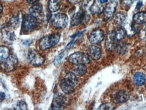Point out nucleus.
<instances>
[{"mask_svg":"<svg viewBox=\"0 0 146 110\" xmlns=\"http://www.w3.org/2000/svg\"><path fill=\"white\" fill-rule=\"evenodd\" d=\"M60 33H55L44 37L39 44V47L42 50H46L56 45L60 41Z\"/></svg>","mask_w":146,"mask_h":110,"instance_id":"obj_1","label":"nucleus"},{"mask_svg":"<svg viewBox=\"0 0 146 110\" xmlns=\"http://www.w3.org/2000/svg\"><path fill=\"white\" fill-rule=\"evenodd\" d=\"M37 25L36 18L31 14L25 15L23 18L22 29L24 31L29 32L33 31Z\"/></svg>","mask_w":146,"mask_h":110,"instance_id":"obj_2","label":"nucleus"},{"mask_svg":"<svg viewBox=\"0 0 146 110\" xmlns=\"http://www.w3.org/2000/svg\"><path fill=\"white\" fill-rule=\"evenodd\" d=\"M91 58L88 55L82 52H76L69 56L68 61L75 64H87L91 62Z\"/></svg>","mask_w":146,"mask_h":110,"instance_id":"obj_3","label":"nucleus"},{"mask_svg":"<svg viewBox=\"0 0 146 110\" xmlns=\"http://www.w3.org/2000/svg\"><path fill=\"white\" fill-rule=\"evenodd\" d=\"M27 59L29 64L34 66H41L44 62L43 57L34 49L29 50L27 54Z\"/></svg>","mask_w":146,"mask_h":110,"instance_id":"obj_4","label":"nucleus"},{"mask_svg":"<svg viewBox=\"0 0 146 110\" xmlns=\"http://www.w3.org/2000/svg\"><path fill=\"white\" fill-rule=\"evenodd\" d=\"M51 21L52 25L54 27L58 28H65L68 24V17L65 14L57 13L52 16Z\"/></svg>","mask_w":146,"mask_h":110,"instance_id":"obj_5","label":"nucleus"},{"mask_svg":"<svg viewBox=\"0 0 146 110\" xmlns=\"http://www.w3.org/2000/svg\"><path fill=\"white\" fill-rule=\"evenodd\" d=\"M66 97L62 93H57L54 96L51 110H62L66 107Z\"/></svg>","mask_w":146,"mask_h":110,"instance_id":"obj_6","label":"nucleus"},{"mask_svg":"<svg viewBox=\"0 0 146 110\" xmlns=\"http://www.w3.org/2000/svg\"><path fill=\"white\" fill-rule=\"evenodd\" d=\"M18 59L15 55H9L5 61L1 64L3 69L7 72L13 71L16 68Z\"/></svg>","mask_w":146,"mask_h":110,"instance_id":"obj_7","label":"nucleus"},{"mask_svg":"<svg viewBox=\"0 0 146 110\" xmlns=\"http://www.w3.org/2000/svg\"><path fill=\"white\" fill-rule=\"evenodd\" d=\"M89 17L85 11L80 10L75 14L71 19V24L73 26L78 25L86 22Z\"/></svg>","mask_w":146,"mask_h":110,"instance_id":"obj_8","label":"nucleus"},{"mask_svg":"<svg viewBox=\"0 0 146 110\" xmlns=\"http://www.w3.org/2000/svg\"><path fill=\"white\" fill-rule=\"evenodd\" d=\"M130 97L129 93L124 90H120L111 96V100L115 103H122L127 102Z\"/></svg>","mask_w":146,"mask_h":110,"instance_id":"obj_9","label":"nucleus"},{"mask_svg":"<svg viewBox=\"0 0 146 110\" xmlns=\"http://www.w3.org/2000/svg\"><path fill=\"white\" fill-rule=\"evenodd\" d=\"M117 5V0H111L106 5L104 10V18L106 20H108L114 15Z\"/></svg>","mask_w":146,"mask_h":110,"instance_id":"obj_10","label":"nucleus"},{"mask_svg":"<svg viewBox=\"0 0 146 110\" xmlns=\"http://www.w3.org/2000/svg\"><path fill=\"white\" fill-rule=\"evenodd\" d=\"M104 38V32L102 30L98 29L93 31L90 34L89 40L91 43L98 44L101 42Z\"/></svg>","mask_w":146,"mask_h":110,"instance_id":"obj_11","label":"nucleus"},{"mask_svg":"<svg viewBox=\"0 0 146 110\" xmlns=\"http://www.w3.org/2000/svg\"><path fill=\"white\" fill-rule=\"evenodd\" d=\"M119 42L114 37L111 31L110 32L107 34L106 39V48L108 50L114 51L115 50L117 45Z\"/></svg>","mask_w":146,"mask_h":110,"instance_id":"obj_12","label":"nucleus"},{"mask_svg":"<svg viewBox=\"0 0 146 110\" xmlns=\"http://www.w3.org/2000/svg\"><path fill=\"white\" fill-rule=\"evenodd\" d=\"M88 53L91 59L98 60L100 58L102 54L101 48L97 45H91L88 50Z\"/></svg>","mask_w":146,"mask_h":110,"instance_id":"obj_13","label":"nucleus"},{"mask_svg":"<svg viewBox=\"0 0 146 110\" xmlns=\"http://www.w3.org/2000/svg\"><path fill=\"white\" fill-rule=\"evenodd\" d=\"M62 80L67 85L74 88L78 82L76 75L72 72L68 73L65 76L64 79Z\"/></svg>","mask_w":146,"mask_h":110,"instance_id":"obj_14","label":"nucleus"},{"mask_svg":"<svg viewBox=\"0 0 146 110\" xmlns=\"http://www.w3.org/2000/svg\"><path fill=\"white\" fill-rule=\"evenodd\" d=\"M29 12L36 18L41 17L43 14L42 6L40 4H35L30 8Z\"/></svg>","mask_w":146,"mask_h":110,"instance_id":"obj_15","label":"nucleus"},{"mask_svg":"<svg viewBox=\"0 0 146 110\" xmlns=\"http://www.w3.org/2000/svg\"><path fill=\"white\" fill-rule=\"evenodd\" d=\"M127 18V15L126 13L123 12H119L116 15L114 20L119 25L124 26L126 25Z\"/></svg>","mask_w":146,"mask_h":110,"instance_id":"obj_16","label":"nucleus"},{"mask_svg":"<svg viewBox=\"0 0 146 110\" xmlns=\"http://www.w3.org/2000/svg\"><path fill=\"white\" fill-rule=\"evenodd\" d=\"M103 6L100 1L94 0L90 7V10L93 14L98 15L103 12Z\"/></svg>","mask_w":146,"mask_h":110,"instance_id":"obj_17","label":"nucleus"},{"mask_svg":"<svg viewBox=\"0 0 146 110\" xmlns=\"http://www.w3.org/2000/svg\"><path fill=\"white\" fill-rule=\"evenodd\" d=\"M73 73L76 75L82 76L86 74L87 72V68L85 64H75L72 70Z\"/></svg>","mask_w":146,"mask_h":110,"instance_id":"obj_18","label":"nucleus"},{"mask_svg":"<svg viewBox=\"0 0 146 110\" xmlns=\"http://www.w3.org/2000/svg\"><path fill=\"white\" fill-rule=\"evenodd\" d=\"M114 37L117 41H120L124 38L126 36V31L125 29L122 28H117L111 31Z\"/></svg>","mask_w":146,"mask_h":110,"instance_id":"obj_19","label":"nucleus"},{"mask_svg":"<svg viewBox=\"0 0 146 110\" xmlns=\"http://www.w3.org/2000/svg\"><path fill=\"white\" fill-rule=\"evenodd\" d=\"M146 78L144 74L141 72H137L133 77L134 82L137 85L141 86L146 82Z\"/></svg>","mask_w":146,"mask_h":110,"instance_id":"obj_20","label":"nucleus"},{"mask_svg":"<svg viewBox=\"0 0 146 110\" xmlns=\"http://www.w3.org/2000/svg\"><path fill=\"white\" fill-rule=\"evenodd\" d=\"M128 50V45L126 42H119L117 45L115 50L119 55H124L127 53Z\"/></svg>","mask_w":146,"mask_h":110,"instance_id":"obj_21","label":"nucleus"},{"mask_svg":"<svg viewBox=\"0 0 146 110\" xmlns=\"http://www.w3.org/2000/svg\"><path fill=\"white\" fill-rule=\"evenodd\" d=\"M133 19L135 23L139 25L146 23V12L137 13L134 15Z\"/></svg>","mask_w":146,"mask_h":110,"instance_id":"obj_22","label":"nucleus"},{"mask_svg":"<svg viewBox=\"0 0 146 110\" xmlns=\"http://www.w3.org/2000/svg\"><path fill=\"white\" fill-rule=\"evenodd\" d=\"M61 3L60 0H50L48 3V8L52 12H55L60 9Z\"/></svg>","mask_w":146,"mask_h":110,"instance_id":"obj_23","label":"nucleus"},{"mask_svg":"<svg viewBox=\"0 0 146 110\" xmlns=\"http://www.w3.org/2000/svg\"><path fill=\"white\" fill-rule=\"evenodd\" d=\"M9 56V50L5 46L0 47V64L3 62Z\"/></svg>","mask_w":146,"mask_h":110,"instance_id":"obj_24","label":"nucleus"},{"mask_svg":"<svg viewBox=\"0 0 146 110\" xmlns=\"http://www.w3.org/2000/svg\"><path fill=\"white\" fill-rule=\"evenodd\" d=\"M60 87L62 91L66 94H70L74 91V88L67 85L63 80L61 82Z\"/></svg>","mask_w":146,"mask_h":110,"instance_id":"obj_25","label":"nucleus"},{"mask_svg":"<svg viewBox=\"0 0 146 110\" xmlns=\"http://www.w3.org/2000/svg\"><path fill=\"white\" fill-rule=\"evenodd\" d=\"M125 30L126 33L128 36H132L136 33L138 29L137 27L133 23H130L127 26V27Z\"/></svg>","mask_w":146,"mask_h":110,"instance_id":"obj_26","label":"nucleus"},{"mask_svg":"<svg viewBox=\"0 0 146 110\" xmlns=\"http://www.w3.org/2000/svg\"><path fill=\"white\" fill-rule=\"evenodd\" d=\"M10 25L13 28H16L19 26V19L18 17H14L10 19Z\"/></svg>","mask_w":146,"mask_h":110,"instance_id":"obj_27","label":"nucleus"},{"mask_svg":"<svg viewBox=\"0 0 146 110\" xmlns=\"http://www.w3.org/2000/svg\"><path fill=\"white\" fill-rule=\"evenodd\" d=\"M114 106L111 103H104L101 105L98 109V110H113Z\"/></svg>","mask_w":146,"mask_h":110,"instance_id":"obj_28","label":"nucleus"},{"mask_svg":"<svg viewBox=\"0 0 146 110\" xmlns=\"http://www.w3.org/2000/svg\"><path fill=\"white\" fill-rule=\"evenodd\" d=\"M65 52H63V53H61V54H60V55H58V56L56 58L54 61V64H55L56 65L59 64V63L61 62L62 58H63V57L65 56Z\"/></svg>","mask_w":146,"mask_h":110,"instance_id":"obj_29","label":"nucleus"},{"mask_svg":"<svg viewBox=\"0 0 146 110\" xmlns=\"http://www.w3.org/2000/svg\"><path fill=\"white\" fill-rule=\"evenodd\" d=\"M137 0H122V3L125 7H130Z\"/></svg>","mask_w":146,"mask_h":110,"instance_id":"obj_30","label":"nucleus"},{"mask_svg":"<svg viewBox=\"0 0 146 110\" xmlns=\"http://www.w3.org/2000/svg\"><path fill=\"white\" fill-rule=\"evenodd\" d=\"M18 107L17 110H27V105L24 101H20L18 104Z\"/></svg>","mask_w":146,"mask_h":110,"instance_id":"obj_31","label":"nucleus"},{"mask_svg":"<svg viewBox=\"0 0 146 110\" xmlns=\"http://www.w3.org/2000/svg\"><path fill=\"white\" fill-rule=\"evenodd\" d=\"M142 5H143V2L142 1H139L138 2L136 7H135V11H139L140 9L142 7Z\"/></svg>","mask_w":146,"mask_h":110,"instance_id":"obj_32","label":"nucleus"},{"mask_svg":"<svg viewBox=\"0 0 146 110\" xmlns=\"http://www.w3.org/2000/svg\"><path fill=\"white\" fill-rule=\"evenodd\" d=\"M141 35V38H143L146 37V26L142 29Z\"/></svg>","mask_w":146,"mask_h":110,"instance_id":"obj_33","label":"nucleus"},{"mask_svg":"<svg viewBox=\"0 0 146 110\" xmlns=\"http://www.w3.org/2000/svg\"><path fill=\"white\" fill-rule=\"evenodd\" d=\"M6 95L3 92H0V103L2 102L5 99Z\"/></svg>","mask_w":146,"mask_h":110,"instance_id":"obj_34","label":"nucleus"},{"mask_svg":"<svg viewBox=\"0 0 146 110\" xmlns=\"http://www.w3.org/2000/svg\"><path fill=\"white\" fill-rule=\"evenodd\" d=\"M39 0H27V2L30 4H33L36 3Z\"/></svg>","mask_w":146,"mask_h":110,"instance_id":"obj_35","label":"nucleus"},{"mask_svg":"<svg viewBox=\"0 0 146 110\" xmlns=\"http://www.w3.org/2000/svg\"><path fill=\"white\" fill-rule=\"evenodd\" d=\"M75 42V40H73V41H72V42H70V43H69V44H68V45L67 46L66 49L70 48H71L73 44H74Z\"/></svg>","mask_w":146,"mask_h":110,"instance_id":"obj_36","label":"nucleus"},{"mask_svg":"<svg viewBox=\"0 0 146 110\" xmlns=\"http://www.w3.org/2000/svg\"><path fill=\"white\" fill-rule=\"evenodd\" d=\"M68 1L71 3L75 4V3L80 2L82 1V0H68Z\"/></svg>","mask_w":146,"mask_h":110,"instance_id":"obj_37","label":"nucleus"},{"mask_svg":"<svg viewBox=\"0 0 146 110\" xmlns=\"http://www.w3.org/2000/svg\"><path fill=\"white\" fill-rule=\"evenodd\" d=\"M108 1V0H100V2L101 3H104L107 2Z\"/></svg>","mask_w":146,"mask_h":110,"instance_id":"obj_38","label":"nucleus"},{"mask_svg":"<svg viewBox=\"0 0 146 110\" xmlns=\"http://www.w3.org/2000/svg\"><path fill=\"white\" fill-rule=\"evenodd\" d=\"M2 6L1 5V4H0V13H1V12H2Z\"/></svg>","mask_w":146,"mask_h":110,"instance_id":"obj_39","label":"nucleus"}]
</instances>
